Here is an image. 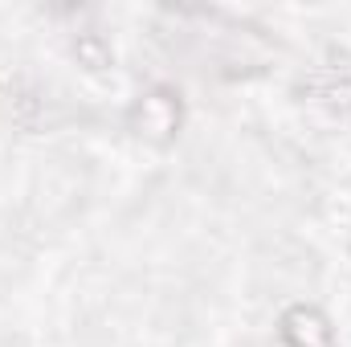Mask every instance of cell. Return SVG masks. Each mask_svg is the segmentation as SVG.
<instances>
[{
  "label": "cell",
  "instance_id": "cell-1",
  "mask_svg": "<svg viewBox=\"0 0 351 347\" xmlns=\"http://www.w3.org/2000/svg\"><path fill=\"white\" fill-rule=\"evenodd\" d=\"M282 344L286 347H331L335 344V331H331V323H327V315L319 307L298 302V307H290L282 315Z\"/></svg>",
  "mask_w": 351,
  "mask_h": 347
},
{
  "label": "cell",
  "instance_id": "cell-2",
  "mask_svg": "<svg viewBox=\"0 0 351 347\" xmlns=\"http://www.w3.org/2000/svg\"><path fill=\"white\" fill-rule=\"evenodd\" d=\"M139 135H156V139H168L176 131V123H180V110H176V102L168 94H147L143 102H139Z\"/></svg>",
  "mask_w": 351,
  "mask_h": 347
}]
</instances>
